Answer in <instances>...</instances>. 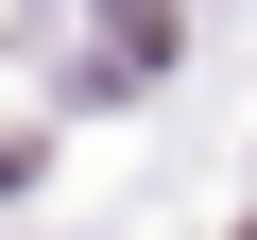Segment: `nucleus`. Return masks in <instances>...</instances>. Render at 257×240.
Wrapping results in <instances>:
<instances>
[{
  "label": "nucleus",
  "mask_w": 257,
  "mask_h": 240,
  "mask_svg": "<svg viewBox=\"0 0 257 240\" xmlns=\"http://www.w3.org/2000/svg\"><path fill=\"white\" fill-rule=\"evenodd\" d=\"M103 18H120V52H172V0H103Z\"/></svg>",
  "instance_id": "nucleus-1"
}]
</instances>
